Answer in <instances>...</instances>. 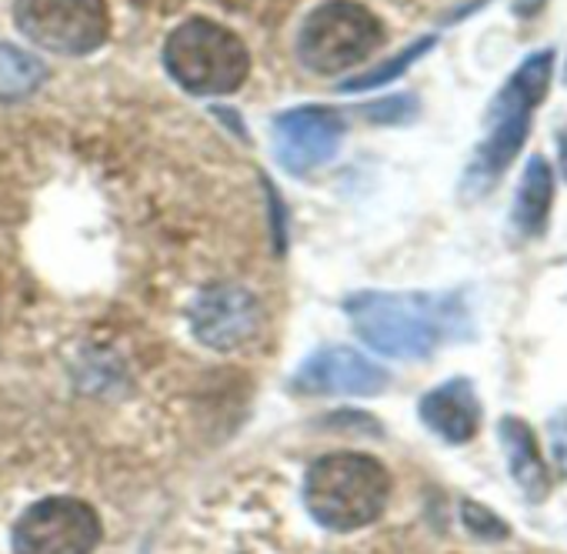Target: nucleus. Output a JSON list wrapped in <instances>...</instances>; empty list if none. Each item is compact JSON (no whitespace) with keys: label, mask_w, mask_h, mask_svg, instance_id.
I'll return each instance as SVG.
<instances>
[{"label":"nucleus","mask_w":567,"mask_h":554,"mask_svg":"<svg viewBox=\"0 0 567 554\" xmlns=\"http://www.w3.org/2000/svg\"><path fill=\"white\" fill-rule=\"evenodd\" d=\"M351 325L378 355L417 361L434 355L447 338L461 335L467 311L461 298L434 295H384L364 291L348 301Z\"/></svg>","instance_id":"obj_1"},{"label":"nucleus","mask_w":567,"mask_h":554,"mask_svg":"<svg viewBox=\"0 0 567 554\" xmlns=\"http://www.w3.org/2000/svg\"><path fill=\"white\" fill-rule=\"evenodd\" d=\"M554 78V51H537L517 71L507 78L501 94L491 101L487 117H484V141L474 151V161L464 174V194L481 197L491 191V184L517 161L527 134L534 111L540 107L547 88Z\"/></svg>","instance_id":"obj_2"},{"label":"nucleus","mask_w":567,"mask_h":554,"mask_svg":"<svg viewBox=\"0 0 567 554\" xmlns=\"http://www.w3.org/2000/svg\"><path fill=\"white\" fill-rule=\"evenodd\" d=\"M391 497V474L368 454L318 458L305 478L311 517L331 531H358L378 521Z\"/></svg>","instance_id":"obj_3"},{"label":"nucleus","mask_w":567,"mask_h":554,"mask_svg":"<svg viewBox=\"0 0 567 554\" xmlns=\"http://www.w3.org/2000/svg\"><path fill=\"white\" fill-rule=\"evenodd\" d=\"M164 71L194 98H224L244 88L250 51L230 28L207 18H187L164 41Z\"/></svg>","instance_id":"obj_4"},{"label":"nucleus","mask_w":567,"mask_h":554,"mask_svg":"<svg viewBox=\"0 0 567 554\" xmlns=\"http://www.w3.org/2000/svg\"><path fill=\"white\" fill-rule=\"evenodd\" d=\"M384 44V24L358 0H328L315 8L298 34V61L321 78L364 64Z\"/></svg>","instance_id":"obj_5"},{"label":"nucleus","mask_w":567,"mask_h":554,"mask_svg":"<svg viewBox=\"0 0 567 554\" xmlns=\"http://www.w3.org/2000/svg\"><path fill=\"white\" fill-rule=\"evenodd\" d=\"M14 24L41 51L84 58L107 44L111 8L107 0H18Z\"/></svg>","instance_id":"obj_6"},{"label":"nucleus","mask_w":567,"mask_h":554,"mask_svg":"<svg viewBox=\"0 0 567 554\" xmlns=\"http://www.w3.org/2000/svg\"><path fill=\"white\" fill-rule=\"evenodd\" d=\"M101 517L78 497L31 504L14 527V554H94Z\"/></svg>","instance_id":"obj_7"},{"label":"nucleus","mask_w":567,"mask_h":554,"mask_svg":"<svg viewBox=\"0 0 567 554\" xmlns=\"http://www.w3.org/2000/svg\"><path fill=\"white\" fill-rule=\"evenodd\" d=\"M344 131V117L334 107L308 104L284 111L274 121V157L288 174H311L338 157Z\"/></svg>","instance_id":"obj_8"},{"label":"nucleus","mask_w":567,"mask_h":554,"mask_svg":"<svg viewBox=\"0 0 567 554\" xmlns=\"http://www.w3.org/2000/svg\"><path fill=\"white\" fill-rule=\"evenodd\" d=\"M190 325H194V335L207 348L227 351V348H237L247 338H254V331L260 325V308L250 291L217 285V288H207L194 301Z\"/></svg>","instance_id":"obj_9"},{"label":"nucleus","mask_w":567,"mask_h":554,"mask_svg":"<svg viewBox=\"0 0 567 554\" xmlns=\"http://www.w3.org/2000/svg\"><path fill=\"white\" fill-rule=\"evenodd\" d=\"M295 388L305 394H378L388 388V371L354 348H321L298 368Z\"/></svg>","instance_id":"obj_10"},{"label":"nucleus","mask_w":567,"mask_h":554,"mask_svg":"<svg viewBox=\"0 0 567 554\" xmlns=\"http://www.w3.org/2000/svg\"><path fill=\"white\" fill-rule=\"evenodd\" d=\"M421 421L444 441L464 444L481 428V401L467 378L437 384L421 398Z\"/></svg>","instance_id":"obj_11"},{"label":"nucleus","mask_w":567,"mask_h":554,"mask_svg":"<svg viewBox=\"0 0 567 554\" xmlns=\"http://www.w3.org/2000/svg\"><path fill=\"white\" fill-rule=\"evenodd\" d=\"M501 444L507 454V468L514 484L524 491L527 501L540 504L550 491V471L544 464V454L537 451V441L530 434V428L517 418H504L501 421Z\"/></svg>","instance_id":"obj_12"},{"label":"nucleus","mask_w":567,"mask_h":554,"mask_svg":"<svg viewBox=\"0 0 567 554\" xmlns=\"http://www.w3.org/2000/svg\"><path fill=\"white\" fill-rule=\"evenodd\" d=\"M550 204H554V171H550V164L540 154H534L527 161L520 187L514 194V207H511L514 230L520 237L544 234L547 217H550Z\"/></svg>","instance_id":"obj_13"},{"label":"nucleus","mask_w":567,"mask_h":554,"mask_svg":"<svg viewBox=\"0 0 567 554\" xmlns=\"http://www.w3.org/2000/svg\"><path fill=\"white\" fill-rule=\"evenodd\" d=\"M48 78V68L21 51V48H11V44H0V101L4 104H14V101H24L31 98Z\"/></svg>","instance_id":"obj_14"},{"label":"nucleus","mask_w":567,"mask_h":554,"mask_svg":"<svg viewBox=\"0 0 567 554\" xmlns=\"http://www.w3.org/2000/svg\"><path fill=\"white\" fill-rule=\"evenodd\" d=\"M427 48H434V38H421L417 44H411L404 54H398L394 61H388L384 68H374L371 74H364L361 81H348L341 91H374V88H381V84H388V81H394V78H401L417 58H424V51Z\"/></svg>","instance_id":"obj_15"},{"label":"nucleus","mask_w":567,"mask_h":554,"mask_svg":"<svg viewBox=\"0 0 567 554\" xmlns=\"http://www.w3.org/2000/svg\"><path fill=\"white\" fill-rule=\"evenodd\" d=\"M464 524H467L474 534L487 537V541L507 537V524H504L497 514H491L484 504H477V501H467V504H464Z\"/></svg>","instance_id":"obj_16"},{"label":"nucleus","mask_w":567,"mask_h":554,"mask_svg":"<svg viewBox=\"0 0 567 554\" xmlns=\"http://www.w3.org/2000/svg\"><path fill=\"white\" fill-rule=\"evenodd\" d=\"M547 441H550L554 468L567 478V408H564V411H557V414L547 421Z\"/></svg>","instance_id":"obj_17"},{"label":"nucleus","mask_w":567,"mask_h":554,"mask_svg":"<svg viewBox=\"0 0 567 554\" xmlns=\"http://www.w3.org/2000/svg\"><path fill=\"white\" fill-rule=\"evenodd\" d=\"M414 111L411 98H391V101H378V107H368L371 121H404Z\"/></svg>","instance_id":"obj_18"},{"label":"nucleus","mask_w":567,"mask_h":554,"mask_svg":"<svg viewBox=\"0 0 567 554\" xmlns=\"http://www.w3.org/2000/svg\"><path fill=\"white\" fill-rule=\"evenodd\" d=\"M560 161H564V174H567V134L560 137Z\"/></svg>","instance_id":"obj_19"}]
</instances>
